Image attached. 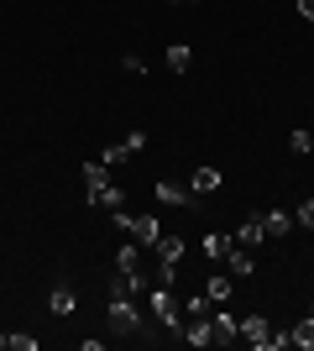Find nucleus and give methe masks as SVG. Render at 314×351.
<instances>
[{
	"instance_id": "nucleus-1",
	"label": "nucleus",
	"mask_w": 314,
	"mask_h": 351,
	"mask_svg": "<svg viewBox=\"0 0 314 351\" xmlns=\"http://www.w3.org/2000/svg\"><path fill=\"white\" fill-rule=\"evenodd\" d=\"M147 304H152V315H157V325H168L173 336H183V304L173 299V289L152 283V289H147Z\"/></svg>"
},
{
	"instance_id": "nucleus-2",
	"label": "nucleus",
	"mask_w": 314,
	"mask_h": 351,
	"mask_svg": "<svg viewBox=\"0 0 314 351\" xmlns=\"http://www.w3.org/2000/svg\"><path fill=\"white\" fill-rule=\"evenodd\" d=\"M116 226L126 236H131V241H142V247H157V215H131V210H116Z\"/></svg>"
},
{
	"instance_id": "nucleus-3",
	"label": "nucleus",
	"mask_w": 314,
	"mask_h": 351,
	"mask_svg": "<svg viewBox=\"0 0 314 351\" xmlns=\"http://www.w3.org/2000/svg\"><path fill=\"white\" fill-rule=\"evenodd\" d=\"M110 325H116V336H136L142 330V309L131 304V293H110Z\"/></svg>"
},
{
	"instance_id": "nucleus-4",
	"label": "nucleus",
	"mask_w": 314,
	"mask_h": 351,
	"mask_svg": "<svg viewBox=\"0 0 314 351\" xmlns=\"http://www.w3.org/2000/svg\"><path fill=\"white\" fill-rule=\"evenodd\" d=\"M84 199H90V205H105L110 215H116V210H126V189H120V184H110V178H105V184H84Z\"/></svg>"
},
{
	"instance_id": "nucleus-5",
	"label": "nucleus",
	"mask_w": 314,
	"mask_h": 351,
	"mask_svg": "<svg viewBox=\"0 0 314 351\" xmlns=\"http://www.w3.org/2000/svg\"><path fill=\"white\" fill-rule=\"evenodd\" d=\"M157 199H163V205H194V189H189V184H179V178H157Z\"/></svg>"
},
{
	"instance_id": "nucleus-6",
	"label": "nucleus",
	"mask_w": 314,
	"mask_h": 351,
	"mask_svg": "<svg viewBox=\"0 0 314 351\" xmlns=\"http://www.w3.org/2000/svg\"><path fill=\"white\" fill-rule=\"evenodd\" d=\"M215 346H236L241 341V330H236V315H225V304H215Z\"/></svg>"
},
{
	"instance_id": "nucleus-7",
	"label": "nucleus",
	"mask_w": 314,
	"mask_h": 351,
	"mask_svg": "<svg viewBox=\"0 0 314 351\" xmlns=\"http://www.w3.org/2000/svg\"><path fill=\"white\" fill-rule=\"evenodd\" d=\"M236 247H246V252H257L262 241H267V231H262V215H252V220H241V231L231 236Z\"/></svg>"
},
{
	"instance_id": "nucleus-8",
	"label": "nucleus",
	"mask_w": 314,
	"mask_h": 351,
	"mask_svg": "<svg viewBox=\"0 0 314 351\" xmlns=\"http://www.w3.org/2000/svg\"><path fill=\"white\" fill-rule=\"evenodd\" d=\"M183 341H189V346H215V320H183Z\"/></svg>"
},
{
	"instance_id": "nucleus-9",
	"label": "nucleus",
	"mask_w": 314,
	"mask_h": 351,
	"mask_svg": "<svg viewBox=\"0 0 314 351\" xmlns=\"http://www.w3.org/2000/svg\"><path fill=\"white\" fill-rule=\"evenodd\" d=\"M236 330H241V341H252V346H262L267 341V315H246V320H236Z\"/></svg>"
},
{
	"instance_id": "nucleus-10",
	"label": "nucleus",
	"mask_w": 314,
	"mask_h": 351,
	"mask_svg": "<svg viewBox=\"0 0 314 351\" xmlns=\"http://www.w3.org/2000/svg\"><path fill=\"white\" fill-rule=\"evenodd\" d=\"M220 184H225V173H220V168H194V178H189V189H194V199H199V194H215Z\"/></svg>"
},
{
	"instance_id": "nucleus-11",
	"label": "nucleus",
	"mask_w": 314,
	"mask_h": 351,
	"mask_svg": "<svg viewBox=\"0 0 314 351\" xmlns=\"http://www.w3.org/2000/svg\"><path fill=\"white\" fill-rule=\"evenodd\" d=\"M47 309H53V315H74V309H79V293L68 289V283H58V289L47 293Z\"/></svg>"
},
{
	"instance_id": "nucleus-12",
	"label": "nucleus",
	"mask_w": 314,
	"mask_h": 351,
	"mask_svg": "<svg viewBox=\"0 0 314 351\" xmlns=\"http://www.w3.org/2000/svg\"><path fill=\"white\" fill-rule=\"evenodd\" d=\"M163 63H168V73H189V63H194V53H189V43H168Z\"/></svg>"
},
{
	"instance_id": "nucleus-13",
	"label": "nucleus",
	"mask_w": 314,
	"mask_h": 351,
	"mask_svg": "<svg viewBox=\"0 0 314 351\" xmlns=\"http://www.w3.org/2000/svg\"><path fill=\"white\" fill-rule=\"evenodd\" d=\"M262 231H267V241H272V236L283 241V236L293 231V215H283V210H267V215H262Z\"/></svg>"
},
{
	"instance_id": "nucleus-14",
	"label": "nucleus",
	"mask_w": 314,
	"mask_h": 351,
	"mask_svg": "<svg viewBox=\"0 0 314 351\" xmlns=\"http://www.w3.org/2000/svg\"><path fill=\"white\" fill-rule=\"evenodd\" d=\"M215 315V299L209 293H189V304H183V320H209Z\"/></svg>"
},
{
	"instance_id": "nucleus-15",
	"label": "nucleus",
	"mask_w": 314,
	"mask_h": 351,
	"mask_svg": "<svg viewBox=\"0 0 314 351\" xmlns=\"http://www.w3.org/2000/svg\"><path fill=\"white\" fill-rule=\"evenodd\" d=\"M152 252H157V263H183V241H179V236H157V247H152Z\"/></svg>"
},
{
	"instance_id": "nucleus-16",
	"label": "nucleus",
	"mask_w": 314,
	"mask_h": 351,
	"mask_svg": "<svg viewBox=\"0 0 314 351\" xmlns=\"http://www.w3.org/2000/svg\"><path fill=\"white\" fill-rule=\"evenodd\" d=\"M131 158H136V152H131V142H110V147L100 152V162H105V168H120V162H131Z\"/></svg>"
},
{
	"instance_id": "nucleus-17",
	"label": "nucleus",
	"mask_w": 314,
	"mask_h": 351,
	"mask_svg": "<svg viewBox=\"0 0 314 351\" xmlns=\"http://www.w3.org/2000/svg\"><path fill=\"white\" fill-rule=\"evenodd\" d=\"M231 283H236V278H231V273H215V278L205 283V293H209V299H215V304H231Z\"/></svg>"
},
{
	"instance_id": "nucleus-18",
	"label": "nucleus",
	"mask_w": 314,
	"mask_h": 351,
	"mask_svg": "<svg viewBox=\"0 0 314 351\" xmlns=\"http://www.w3.org/2000/svg\"><path fill=\"white\" fill-rule=\"evenodd\" d=\"M288 152H293V158H309V152H314V132L293 126V132H288Z\"/></svg>"
},
{
	"instance_id": "nucleus-19",
	"label": "nucleus",
	"mask_w": 314,
	"mask_h": 351,
	"mask_svg": "<svg viewBox=\"0 0 314 351\" xmlns=\"http://www.w3.org/2000/svg\"><path fill=\"white\" fill-rule=\"evenodd\" d=\"M257 263L246 257V247H231V278H252Z\"/></svg>"
},
{
	"instance_id": "nucleus-20",
	"label": "nucleus",
	"mask_w": 314,
	"mask_h": 351,
	"mask_svg": "<svg viewBox=\"0 0 314 351\" xmlns=\"http://www.w3.org/2000/svg\"><path fill=\"white\" fill-rule=\"evenodd\" d=\"M288 336H293V346L314 351V309H309V315H304V320H299V330H288Z\"/></svg>"
},
{
	"instance_id": "nucleus-21",
	"label": "nucleus",
	"mask_w": 314,
	"mask_h": 351,
	"mask_svg": "<svg viewBox=\"0 0 314 351\" xmlns=\"http://www.w3.org/2000/svg\"><path fill=\"white\" fill-rule=\"evenodd\" d=\"M231 247H236V241H231V236H225V231L205 236V257H231Z\"/></svg>"
},
{
	"instance_id": "nucleus-22",
	"label": "nucleus",
	"mask_w": 314,
	"mask_h": 351,
	"mask_svg": "<svg viewBox=\"0 0 314 351\" xmlns=\"http://www.w3.org/2000/svg\"><path fill=\"white\" fill-rule=\"evenodd\" d=\"M157 283L173 289V283H179V263H157Z\"/></svg>"
},
{
	"instance_id": "nucleus-23",
	"label": "nucleus",
	"mask_w": 314,
	"mask_h": 351,
	"mask_svg": "<svg viewBox=\"0 0 314 351\" xmlns=\"http://www.w3.org/2000/svg\"><path fill=\"white\" fill-rule=\"evenodd\" d=\"M5 351H37V336H5Z\"/></svg>"
},
{
	"instance_id": "nucleus-24",
	"label": "nucleus",
	"mask_w": 314,
	"mask_h": 351,
	"mask_svg": "<svg viewBox=\"0 0 314 351\" xmlns=\"http://www.w3.org/2000/svg\"><path fill=\"white\" fill-rule=\"evenodd\" d=\"M293 220H299V226H309V231H314V199H304V205L293 210Z\"/></svg>"
},
{
	"instance_id": "nucleus-25",
	"label": "nucleus",
	"mask_w": 314,
	"mask_h": 351,
	"mask_svg": "<svg viewBox=\"0 0 314 351\" xmlns=\"http://www.w3.org/2000/svg\"><path fill=\"white\" fill-rule=\"evenodd\" d=\"M84 184H105V162H84Z\"/></svg>"
},
{
	"instance_id": "nucleus-26",
	"label": "nucleus",
	"mask_w": 314,
	"mask_h": 351,
	"mask_svg": "<svg viewBox=\"0 0 314 351\" xmlns=\"http://www.w3.org/2000/svg\"><path fill=\"white\" fill-rule=\"evenodd\" d=\"M120 69H126V73H147V63L136 58V53H126V58H120Z\"/></svg>"
},
{
	"instance_id": "nucleus-27",
	"label": "nucleus",
	"mask_w": 314,
	"mask_h": 351,
	"mask_svg": "<svg viewBox=\"0 0 314 351\" xmlns=\"http://www.w3.org/2000/svg\"><path fill=\"white\" fill-rule=\"evenodd\" d=\"M126 142H131V152H142V147H147V132H142V126H131V132H126Z\"/></svg>"
},
{
	"instance_id": "nucleus-28",
	"label": "nucleus",
	"mask_w": 314,
	"mask_h": 351,
	"mask_svg": "<svg viewBox=\"0 0 314 351\" xmlns=\"http://www.w3.org/2000/svg\"><path fill=\"white\" fill-rule=\"evenodd\" d=\"M299 16H304V21H314V0H299Z\"/></svg>"
},
{
	"instance_id": "nucleus-29",
	"label": "nucleus",
	"mask_w": 314,
	"mask_h": 351,
	"mask_svg": "<svg viewBox=\"0 0 314 351\" xmlns=\"http://www.w3.org/2000/svg\"><path fill=\"white\" fill-rule=\"evenodd\" d=\"M173 5H183V0H173Z\"/></svg>"
}]
</instances>
